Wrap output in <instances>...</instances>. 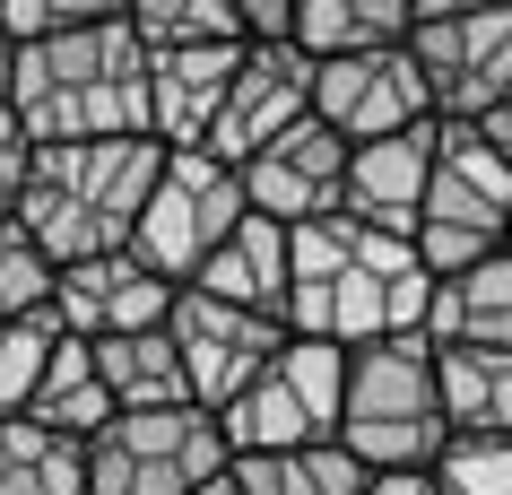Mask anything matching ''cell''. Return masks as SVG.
Here are the masks:
<instances>
[{
  "label": "cell",
  "instance_id": "cell-18",
  "mask_svg": "<svg viewBox=\"0 0 512 495\" xmlns=\"http://www.w3.org/2000/svg\"><path fill=\"white\" fill-rule=\"evenodd\" d=\"M183 287H191V296H217V304H243V313H270V322H278V304H287V226H270V218H252V209H243V226L183 278Z\"/></svg>",
  "mask_w": 512,
  "mask_h": 495
},
{
  "label": "cell",
  "instance_id": "cell-3",
  "mask_svg": "<svg viewBox=\"0 0 512 495\" xmlns=\"http://www.w3.org/2000/svg\"><path fill=\"white\" fill-rule=\"evenodd\" d=\"M157 139H70V148H27V183L9 200V226L44 252V270L96 261L131 244V218L157 183Z\"/></svg>",
  "mask_w": 512,
  "mask_h": 495
},
{
  "label": "cell",
  "instance_id": "cell-32",
  "mask_svg": "<svg viewBox=\"0 0 512 495\" xmlns=\"http://www.w3.org/2000/svg\"><path fill=\"white\" fill-rule=\"evenodd\" d=\"M469 9H512V0H408V27H426V18H469Z\"/></svg>",
  "mask_w": 512,
  "mask_h": 495
},
{
  "label": "cell",
  "instance_id": "cell-9",
  "mask_svg": "<svg viewBox=\"0 0 512 495\" xmlns=\"http://www.w3.org/2000/svg\"><path fill=\"white\" fill-rule=\"evenodd\" d=\"M400 53L417 61L434 122H478V113L512 105V9H469V18H426L400 35Z\"/></svg>",
  "mask_w": 512,
  "mask_h": 495
},
{
  "label": "cell",
  "instance_id": "cell-17",
  "mask_svg": "<svg viewBox=\"0 0 512 495\" xmlns=\"http://www.w3.org/2000/svg\"><path fill=\"white\" fill-rule=\"evenodd\" d=\"M426 348H512V261L486 252L452 278H426V313H417Z\"/></svg>",
  "mask_w": 512,
  "mask_h": 495
},
{
  "label": "cell",
  "instance_id": "cell-25",
  "mask_svg": "<svg viewBox=\"0 0 512 495\" xmlns=\"http://www.w3.org/2000/svg\"><path fill=\"white\" fill-rule=\"evenodd\" d=\"M122 27L139 35V53H174V44H243L226 0H131Z\"/></svg>",
  "mask_w": 512,
  "mask_h": 495
},
{
  "label": "cell",
  "instance_id": "cell-26",
  "mask_svg": "<svg viewBox=\"0 0 512 495\" xmlns=\"http://www.w3.org/2000/svg\"><path fill=\"white\" fill-rule=\"evenodd\" d=\"M434 495H512V435H443L426 461Z\"/></svg>",
  "mask_w": 512,
  "mask_h": 495
},
{
  "label": "cell",
  "instance_id": "cell-33",
  "mask_svg": "<svg viewBox=\"0 0 512 495\" xmlns=\"http://www.w3.org/2000/svg\"><path fill=\"white\" fill-rule=\"evenodd\" d=\"M365 495H434L426 469H391V478H365Z\"/></svg>",
  "mask_w": 512,
  "mask_h": 495
},
{
  "label": "cell",
  "instance_id": "cell-10",
  "mask_svg": "<svg viewBox=\"0 0 512 495\" xmlns=\"http://www.w3.org/2000/svg\"><path fill=\"white\" fill-rule=\"evenodd\" d=\"M278 339H287V330H278L270 313L191 296V287H174V304H165V348H174V365H183V400L209 409V417L278 357Z\"/></svg>",
  "mask_w": 512,
  "mask_h": 495
},
{
  "label": "cell",
  "instance_id": "cell-7",
  "mask_svg": "<svg viewBox=\"0 0 512 495\" xmlns=\"http://www.w3.org/2000/svg\"><path fill=\"white\" fill-rule=\"evenodd\" d=\"M339 374H348L339 348H322V339H278V357L217 409L226 461H261V452L330 443V426H339Z\"/></svg>",
  "mask_w": 512,
  "mask_h": 495
},
{
  "label": "cell",
  "instance_id": "cell-21",
  "mask_svg": "<svg viewBox=\"0 0 512 495\" xmlns=\"http://www.w3.org/2000/svg\"><path fill=\"white\" fill-rule=\"evenodd\" d=\"M408 35V0H287V44L304 61L382 53Z\"/></svg>",
  "mask_w": 512,
  "mask_h": 495
},
{
  "label": "cell",
  "instance_id": "cell-22",
  "mask_svg": "<svg viewBox=\"0 0 512 495\" xmlns=\"http://www.w3.org/2000/svg\"><path fill=\"white\" fill-rule=\"evenodd\" d=\"M96 383H105L113 417H139V409H191L183 400V365L165 348V322L157 330H131V339H96Z\"/></svg>",
  "mask_w": 512,
  "mask_h": 495
},
{
  "label": "cell",
  "instance_id": "cell-28",
  "mask_svg": "<svg viewBox=\"0 0 512 495\" xmlns=\"http://www.w3.org/2000/svg\"><path fill=\"white\" fill-rule=\"evenodd\" d=\"M61 330L53 313H27V322H0V417H27V391H35V365Z\"/></svg>",
  "mask_w": 512,
  "mask_h": 495
},
{
  "label": "cell",
  "instance_id": "cell-16",
  "mask_svg": "<svg viewBox=\"0 0 512 495\" xmlns=\"http://www.w3.org/2000/svg\"><path fill=\"white\" fill-rule=\"evenodd\" d=\"M139 61H148V139L157 148H200L243 44H174V53H139Z\"/></svg>",
  "mask_w": 512,
  "mask_h": 495
},
{
  "label": "cell",
  "instance_id": "cell-23",
  "mask_svg": "<svg viewBox=\"0 0 512 495\" xmlns=\"http://www.w3.org/2000/svg\"><path fill=\"white\" fill-rule=\"evenodd\" d=\"M235 495H365V469L339 443H296V452H261V461H226Z\"/></svg>",
  "mask_w": 512,
  "mask_h": 495
},
{
  "label": "cell",
  "instance_id": "cell-24",
  "mask_svg": "<svg viewBox=\"0 0 512 495\" xmlns=\"http://www.w3.org/2000/svg\"><path fill=\"white\" fill-rule=\"evenodd\" d=\"M0 495H87V452L27 417H0Z\"/></svg>",
  "mask_w": 512,
  "mask_h": 495
},
{
  "label": "cell",
  "instance_id": "cell-11",
  "mask_svg": "<svg viewBox=\"0 0 512 495\" xmlns=\"http://www.w3.org/2000/svg\"><path fill=\"white\" fill-rule=\"evenodd\" d=\"M304 113H313V61H304L296 44H243L235 79H226L209 131H200V157L252 165L278 131H296Z\"/></svg>",
  "mask_w": 512,
  "mask_h": 495
},
{
  "label": "cell",
  "instance_id": "cell-13",
  "mask_svg": "<svg viewBox=\"0 0 512 495\" xmlns=\"http://www.w3.org/2000/svg\"><path fill=\"white\" fill-rule=\"evenodd\" d=\"M165 304H174V287H165L157 270H139L131 252H96V261H70V270H53V296H44V313H53L61 339H131V330H157Z\"/></svg>",
  "mask_w": 512,
  "mask_h": 495
},
{
  "label": "cell",
  "instance_id": "cell-19",
  "mask_svg": "<svg viewBox=\"0 0 512 495\" xmlns=\"http://www.w3.org/2000/svg\"><path fill=\"white\" fill-rule=\"evenodd\" d=\"M443 435H512V348H426Z\"/></svg>",
  "mask_w": 512,
  "mask_h": 495
},
{
  "label": "cell",
  "instance_id": "cell-8",
  "mask_svg": "<svg viewBox=\"0 0 512 495\" xmlns=\"http://www.w3.org/2000/svg\"><path fill=\"white\" fill-rule=\"evenodd\" d=\"M87 452V495H200L226 478V443L209 409H139L105 417Z\"/></svg>",
  "mask_w": 512,
  "mask_h": 495
},
{
  "label": "cell",
  "instance_id": "cell-27",
  "mask_svg": "<svg viewBox=\"0 0 512 495\" xmlns=\"http://www.w3.org/2000/svg\"><path fill=\"white\" fill-rule=\"evenodd\" d=\"M131 0H0V35L35 44V35H70V27H113Z\"/></svg>",
  "mask_w": 512,
  "mask_h": 495
},
{
  "label": "cell",
  "instance_id": "cell-12",
  "mask_svg": "<svg viewBox=\"0 0 512 495\" xmlns=\"http://www.w3.org/2000/svg\"><path fill=\"white\" fill-rule=\"evenodd\" d=\"M313 122H322L339 148H365V139L417 131L434 113H426V87H417V61H408L400 44H382V53L313 61Z\"/></svg>",
  "mask_w": 512,
  "mask_h": 495
},
{
  "label": "cell",
  "instance_id": "cell-5",
  "mask_svg": "<svg viewBox=\"0 0 512 495\" xmlns=\"http://www.w3.org/2000/svg\"><path fill=\"white\" fill-rule=\"evenodd\" d=\"M504 218H512V157L486 148L469 122H434V165H426V200L408 226V252L426 278H452L486 252H504Z\"/></svg>",
  "mask_w": 512,
  "mask_h": 495
},
{
  "label": "cell",
  "instance_id": "cell-15",
  "mask_svg": "<svg viewBox=\"0 0 512 495\" xmlns=\"http://www.w3.org/2000/svg\"><path fill=\"white\" fill-rule=\"evenodd\" d=\"M426 165H434V122L348 148V174H339V218H356V226L400 235V244H408L417 200H426Z\"/></svg>",
  "mask_w": 512,
  "mask_h": 495
},
{
  "label": "cell",
  "instance_id": "cell-30",
  "mask_svg": "<svg viewBox=\"0 0 512 495\" xmlns=\"http://www.w3.org/2000/svg\"><path fill=\"white\" fill-rule=\"evenodd\" d=\"M243 44H287V0H226Z\"/></svg>",
  "mask_w": 512,
  "mask_h": 495
},
{
  "label": "cell",
  "instance_id": "cell-1",
  "mask_svg": "<svg viewBox=\"0 0 512 495\" xmlns=\"http://www.w3.org/2000/svg\"><path fill=\"white\" fill-rule=\"evenodd\" d=\"M417 313H426V270L400 235H374L356 218L287 226V304H278L287 339H322L348 357L374 339H408Z\"/></svg>",
  "mask_w": 512,
  "mask_h": 495
},
{
  "label": "cell",
  "instance_id": "cell-14",
  "mask_svg": "<svg viewBox=\"0 0 512 495\" xmlns=\"http://www.w3.org/2000/svg\"><path fill=\"white\" fill-rule=\"evenodd\" d=\"M339 174H348V148L304 113L296 131H278L252 165H235L243 183V209L270 226H313V218H339Z\"/></svg>",
  "mask_w": 512,
  "mask_h": 495
},
{
  "label": "cell",
  "instance_id": "cell-4",
  "mask_svg": "<svg viewBox=\"0 0 512 495\" xmlns=\"http://www.w3.org/2000/svg\"><path fill=\"white\" fill-rule=\"evenodd\" d=\"M330 443H339L365 478L434 461L443 417H434V374H426V339H417V330H408V339H374V348H348Z\"/></svg>",
  "mask_w": 512,
  "mask_h": 495
},
{
  "label": "cell",
  "instance_id": "cell-35",
  "mask_svg": "<svg viewBox=\"0 0 512 495\" xmlns=\"http://www.w3.org/2000/svg\"><path fill=\"white\" fill-rule=\"evenodd\" d=\"M200 495H235V487H226V478H217V487H200Z\"/></svg>",
  "mask_w": 512,
  "mask_h": 495
},
{
  "label": "cell",
  "instance_id": "cell-20",
  "mask_svg": "<svg viewBox=\"0 0 512 495\" xmlns=\"http://www.w3.org/2000/svg\"><path fill=\"white\" fill-rule=\"evenodd\" d=\"M105 417H113V400H105V383H96L87 339H53L44 365H35V391H27V426H44V435H61V443H87Z\"/></svg>",
  "mask_w": 512,
  "mask_h": 495
},
{
  "label": "cell",
  "instance_id": "cell-6",
  "mask_svg": "<svg viewBox=\"0 0 512 495\" xmlns=\"http://www.w3.org/2000/svg\"><path fill=\"white\" fill-rule=\"evenodd\" d=\"M235 226H243L235 165L200 157V148H165V157H157V183H148V200H139L131 244H122V252H131L139 270H157L165 287H183V278L200 270Z\"/></svg>",
  "mask_w": 512,
  "mask_h": 495
},
{
  "label": "cell",
  "instance_id": "cell-2",
  "mask_svg": "<svg viewBox=\"0 0 512 495\" xmlns=\"http://www.w3.org/2000/svg\"><path fill=\"white\" fill-rule=\"evenodd\" d=\"M9 122L27 148H70V139H148V61L139 35L113 27H70L35 35L9 53Z\"/></svg>",
  "mask_w": 512,
  "mask_h": 495
},
{
  "label": "cell",
  "instance_id": "cell-31",
  "mask_svg": "<svg viewBox=\"0 0 512 495\" xmlns=\"http://www.w3.org/2000/svg\"><path fill=\"white\" fill-rule=\"evenodd\" d=\"M18 183H27V131H18V122H9V105H0V218H9Z\"/></svg>",
  "mask_w": 512,
  "mask_h": 495
},
{
  "label": "cell",
  "instance_id": "cell-34",
  "mask_svg": "<svg viewBox=\"0 0 512 495\" xmlns=\"http://www.w3.org/2000/svg\"><path fill=\"white\" fill-rule=\"evenodd\" d=\"M9 53H18V44H9V35H0V105H9Z\"/></svg>",
  "mask_w": 512,
  "mask_h": 495
},
{
  "label": "cell",
  "instance_id": "cell-29",
  "mask_svg": "<svg viewBox=\"0 0 512 495\" xmlns=\"http://www.w3.org/2000/svg\"><path fill=\"white\" fill-rule=\"evenodd\" d=\"M44 296H53L44 252H35L18 226L0 218V322H27V313H44Z\"/></svg>",
  "mask_w": 512,
  "mask_h": 495
}]
</instances>
